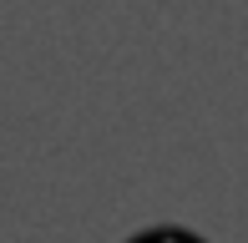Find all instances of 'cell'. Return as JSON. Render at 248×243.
Masks as SVG:
<instances>
[{
    "label": "cell",
    "instance_id": "cell-1",
    "mask_svg": "<svg viewBox=\"0 0 248 243\" xmlns=\"http://www.w3.org/2000/svg\"><path fill=\"white\" fill-rule=\"evenodd\" d=\"M132 243H198V238L177 233V228H157V233H142V238H132Z\"/></svg>",
    "mask_w": 248,
    "mask_h": 243
}]
</instances>
